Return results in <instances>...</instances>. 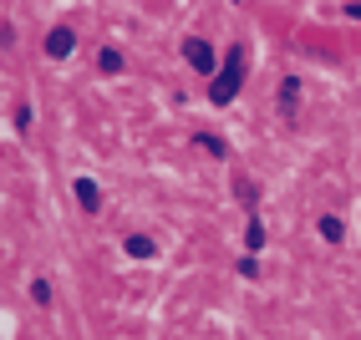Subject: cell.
Wrapping results in <instances>:
<instances>
[{
  "instance_id": "2",
  "label": "cell",
  "mask_w": 361,
  "mask_h": 340,
  "mask_svg": "<svg viewBox=\"0 0 361 340\" xmlns=\"http://www.w3.org/2000/svg\"><path fill=\"white\" fill-rule=\"evenodd\" d=\"M183 56H188V66H194V71H204V77L214 71V51H209L199 36H188V41H183Z\"/></svg>"
},
{
  "instance_id": "1",
  "label": "cell",
  "mask_w": 361,
  "mask_h": 340,
  "mask_svg": "<svg viewBox=\"0 0 361 340\" xmlns=\"http://www.w3.org/2000/svg\"><path fill=\"white\" fill-rule=\"evenodd\" d=\"M245 61H250V46H234V51L224 56V71H219L214 87H209V102H214V107H229V102H234L239 82H245Z\"/></svg>"
},
{
  "instance_id": "4",
  "label": "cell",
  "mask_w": 361,
  "mask_h": 340,
  "mask_svg": "<svg viewBox=\"0 0 361 340\" xmlns=\"http://www.w3.org/2000/svg\"><path fill=\"white\" fill-rule=\"evenodd\" d=\"M77 199H82L87 213H97V208H102V193H97V183H92V178H77Z\"/></svg>"
},
{
  "instance_id": "7",
  "label": "cell",
  "mask_w": 361,
  "mask_h": 340,
  "mask_svg": "<svg viewBox=\"0 0 361 340\" xmlns=\"http://www.w3.org/2000/svg\"><path fill=\"white\" fill-rule=\"evenodd\" d=\"M341 234H346V229H341V218H331V213H326V218H321V239H331V244H336Z\"/></svg>"
},
{
  "instance_id": "6",
  "label": "cell",
  "mask_w": 361,
  "mask_h": 340,
  "mask_svg": "<svg viewBox=\"0 0 361 340\" xmlns=\"http://www.w3.org/2000/svg\"><path fill=\"white\" fill-rule=\"evenodd\" d=\"M295 102H300V82H285V87H280V107L295 112Z\"/></svg>"
},
{
  "instance_id": "5",
  "label": "cell",
  "mask_w": 361,
  "mask_h": 340,
  "mask_svg": "<svg viewBox=\"0 0 361 340\" xmlns=\"http://www.w3.org/2000/svg\"><path fill=\"white\" fill-rule=\"evenodd\" d=\"M245 244H250V254H255V249H264V224H259V218H250V229H245Z\"/></svg>"
},
{
  "instance_id": "10",
  "label": "cell",
  "mask_w": 361,
  "mask_h": 340,
  "mask_svg": "<svg viewBox=\"0 0 361 340\" xmlns=\"http://www.w3.org/2000/svg\"><path fill=\"white\" fill-rule=\"evenodd\" d=\"M346 15H361V0H356V6H346Z\"/></svg>"
},
{
  "instance_id": "9",
  "label": "cell",
  "mask_w": 361,
  "mask_h": 340,
  "mask_svg": "<svg viewBox=\"0 0 361 340\" xmlns=\"http://www.w3.org/2000/svg\"><path fill=\"white\" fill-rule=\"evenodd\" d=\"M102 71L112 77V71H123V51H102Z\"/></svg>"
},
{
  "instance_id": "3",
  "label": "cell",
  "mask_w": 361,
  "mask_h": 340,
  "mask_svg": "<svg viewBox=\"0 0 361 340\" xmlns=\"http://www.w3.org/2000/svg\"><path fill=\"white\" fill-rule=\"evenodd\" d=\"M71 46H77V36H71L66 26H56L51 36H46V51H51V56H71Z\"/></svg>"
},
{
  "instance_id": "8",
  "label": "cell",
  "mask_w": 361,
  "mask_h": 340,
  "mask_svg": "<svg viewBox=\"0 0 361 340\" xmlns=\"http://www.w3.org/2000/svg\"><path fill=\"white\" fill-rule=\"evenodd\" d=\"M128 254H133V259H153V244L137 234V239H128Z\"/></svg>"
}]
</instances>
